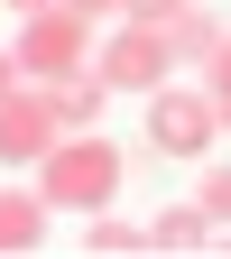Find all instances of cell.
Returning <instances> with one entry per match:
<instances>
[{
	"mask_svg": "<svg viewBox=\"0 0 231 259\" xmlns=\"http://www.w3.org/2000/svg\"><path fill=\"white\" fill-rule=\"evenodd\" d=\"M111 185H120V157L111 148H65L56 167H47V204H111Z\"/></svg>",
	"mask_w": 231,
	"mask_h": 259,
	"instance_id": "6da1fadb",
	"label": "cell"
},
{
	"mask_svg": "<svg viewBox=\"0 0 231 259\" xmlns=\"http://www.w3.org/2000/svg\"><path fill=\"white\" fill-rule=\"evenodd\" d=\"M148 139H157V148H176V157H194V148L213 139V111L194 102V93H167V102L148 111Z\"/></svg>",
	"mask_w": 231,
	"mask_h": 259,
	"instance_id": "7a4b0ae2",
	"label": "cell"
},
{
	"mask_svg": "<svg viewBox=\"0 0 231 259\" xmlns=\"http://www.w3.org/2000/svg\"><path fill=\"white\" fill-rule=\"evenodd\" d=\"M111 74H120V83H157V74H167V47H157V37H129V47L111 56Z\"/></svg>",
	"mask_w": 231,
	"mask_h": 259,
	"instance_id": "3957f363",
	"label": "cell"
},
{
	"mask_svg": "<svg viewBox=\"0 0 231 259\" xmlns=\"http://www.w3.org/2000/svg\"><path fill=\"white\" fill-rule=\"evenodd\" d=\"M74 47H83V28H74V19H47L37 37H28V56H37V65H65Z\"/></svg>",
	"mask_w": 231,
	"mask_h": 259,
	"instance_id": "277c9868",
	"label": "cell"
},
{
	"mask_svg": "<svg viewBox=\"0 0 231 259\" xmlns=\"http://www.w3.org/2000/svg\"><path fill=\"white\" fill-rule=\"evenodd\" d=\"M194 241H204V213H167L157 222V250H194Z\"/></svg>",
	"mask_w": 231,
	"mask_h": 259,
	"instance_id": "5b68a950",
	"label": "cell"
},
{
	"mask_svg": "<svg viewBox=\"0 0 231 259\" xmlns=\"http://www.w3.org/2000/svg\"><path fill=\"white\" fill-rule=\"evenodd\" d=\"M28 232H37V204H0V250H19Z\"/></svg>",
	"mask_w": 231,
	"mask_h": 259,
	"instance_id": "8992f818",
	"label": "cell"
},
{
	"mask_svg": "<svg viewBox=\"0 0 231 259\" xmlns=\"http://www.w3.org/2000/svg\"><path fill=\"white\" fill-rule=\"evenodd\" d=\"M37 130H47L37 111H10V120H0V148H37Z\"/></svg>",
	"mask_w": 231,
	"mask_h": 259,
	"instance_id": "52a82bcc",
	"label": "cell"
},
{
	"mask_svg": "<svg viewBox=\"0 0 231 259\" xmlns=\"http://www.w3.org/2000/svg\"><path fill=\"white\" fill-rule=\"evenodd\" d=\"M56 111H65V120H93V111H102V93H93V83H74V93H56Z\"/></svg>",
	"mask_w": 231,
	"mask_h": 259,
	"instance_id": "ba28073f",
	"label": "cell"
},
{
	"mask_svg": "<svg viewBox=\"0 0 231 259\" xmlns=\"http://www.w3.org/2000/svg\"><path fill=\"white\" fill-rule=\"evenodd\" d=\"M204 213H222V222H231V167H222V176H204Z\"/></svg>",
	"mask_w": 231,
	"mask_h": 259,
	"instance_id": "9c48e42d",
	"label": "cell"
},
{
	"mask_svg": "<svg viewBox=\"0 0 231 259\" xmlns=\"http://www.w3.org/2000/svg\"><path fill=\"white\" fill-rule=\"evenodd\" d=\"M129 10H139V19H157V10H176V0H129Z\"/></svg>",
	"mask_w": 231,
	"mask_h": 259,
	"instance_id": "30bf717a",
	"label": "cell"
},
{
	"mask_svg": "<svg viewBox=\"0 0 231 259\" xmlns=\"http://www.w3.org/2000/svg\"><path fill=\"white\" fill-rule=\"evenodd\" d=\"M0 83H10V65H0Z\"/></svg>",
	"mask_w": 231,
	"mask_h": 259,
	"instance_id": "8fae6325",
	"label": "cell"
}]
</instances>
